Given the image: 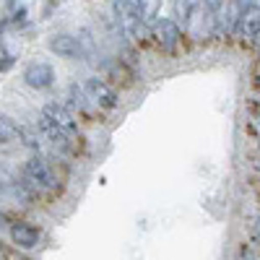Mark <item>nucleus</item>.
I'll return each instance as SVG.
<instances>
[{
  "label": "nucleus",
  "mask_w": 260,
  "mask_h": 260,
  "mask_svg": "<svg viewBox=\"0 0 260 260\" xmlns=\"http://www.w3.org/2000/svg\"><path fill=\"white\" fill-rule=\"evenodd\" d=\"M21 182L34 195H39V192H50L57 187V175L52 172L50 161L37 154V156H29L24 161V167H21Z\"/></svg>",
  "instance_id": "f257e3e1"
},
{
  "label": "nucleus",
  "mask_w": 260,
  "mask_h": 260,
  "mask_svg": "<svg viewBox=\"0 0 260 260\" xmlns=\"http://www.w3.org/2000/svg\"><path fill=\"white\" fill-rule=\"evenodd\" d=\"M112 11H115V21H117V26L122 29V34L127 39H141L146 26H143V21L138 16L136 0H115Z\"/></svg>",
  "instance_id": "f03ea898"
},
{
  "label": "nucleus",
  "mask_w": 260,
  "mask_h": 260,
  "mask_svg": "<svg viewBox=\"0 0 260 260\" xmlns=\"http://www.w3.org/2000/svg\"><path fill=\"white\" fill-rule=\"evenodd\" d=\"M83 89H86V94H89V99H91V104H96L99 110H115V107L120 104V96H117V91L112 89L107 81H102V78H86L83 81Z\"/></svg>",
  "instance_id": "7ed1b4c3"
},
{
  "label": "nucleus",
  "mask_w": 260,
  "mask_h": 260,
  "mask_svg": "<svg viewBox=\"0 0 260 260\" xmlns=\"http://www.w3.org/2000/svg\"><path fill=\"white\" fill-rule=\"evenodd\" d=\"M47 47L50 52H55L57 57H68V60H89L86 55L81 39L76 34H52L47 39Z\"/></svg>",
  "instance_id": "20e7f679"
},
{
  "label": "nucleus",
  "mask_w": 260,
  "mask_h": 260,
  "mask_svg": "<svg viewBox=\"0 0 260 260\" xmlns=\"http://www.w3.org/2000/svg\"><path fill=\"white\" fill-rule=\"evenodd\" d=\"M24 81H26V86H31V89H37V91L50 89V86L55 83V68L50 62L34 60L24 68Z\"/></svg>",
  "instance_id": "39448f33"
},
{
  "label": "nucleus",
  "mask_w": 260,
  "mask_h": 260,
  "mask_svg": "<svg viewBox=\"0 0 260 260\" xmlns=\"http://www.w3.org/2000/svg\"><path fill=\"white\" fill-rule=\"evenodd\" d=\"M37 125H39V130H42V136H45L57 151H73V138L65 133V130H60V127H57L45 112H39Z\"/></svg>",
  "instance_id": "423d86ee"
},
{
  "label": "nucleus",
  "mask_w": 260,
  "mask_h": 260,
  "mask_svg": "<svg viewBox=\"0 0 260 260\" xmlns=\"http://www.w3.org/2000/svg\"><path fill=\"white\" fill-rule=\"evenodd\" d=\"M154 37H156V45L161 50L172 52V50H177V45H180L182 29H180V24H177L175 18H161L159 24H156V29H154Z\"/></svg>",
  "instance_id": "0eeeda50"
},
{
  "label": "nucleus",
  "mask_w": 260,
  "mask_h": 260,
  "mask_svg": "<svg viewBox=\"0 0 260 260\" xmlns=\"http://www.w3.org/2000/svg\"><path fill=\"white\" fill-rule=\"evenodd\" d=\"M45 112L60 130H65V133H68L71 138H76L78 136V122H76V117H73V112L68 110V107L65 104H57V102H50V104H45Z\"/></svg>",
  "instance_id": "6e6552de"
},
{
  "label": "nucleus",
  "mask_w": 260,
  "mask_h": 260,
  "mask_svg": "<svg viewBox=\"0 0 260 260\" xmlns=\"http://www.w3.org/2000/svg\"><path fill=\"white\" fill-rule=\"evenodd\" d=\"M8 232H11L13 245L21 247V250H34V247L39 245V240H42L39 229H37L34 224H29V221H13Z\"/></svg>",
  "instance_id": "1a4fd4ad"
},
{
  "label": "nucleus",
  "mask_w": 260,
  "mask_h": 260,
  "mask_svg": "<svg viewBox=\"0 0 260 260\" xmlns=\"http://www.w3.org/2000/svg\"><path fill=\"white\" fill-rule=\"evenodd\" d=\"M252 6V0H226V8L221 16V31L224 34H237V26L245 16V11Z\"/></svg>",
  "instance_id": "9d476101"
},
{
  "label": "nucleus",
  "mask_w": 260,
  "mask_h": 260,
  "mask_svg": "<svg viewBox=\"0 0 260 260\" xmlns=\"http://www.w3.org/2000/svg\"><path fill=\"white\" fill-rule=\"evenodd\" d=\"M0 146H26V127L0 115Z\"/></svg>",
  "instance_id": "9b49d317"
},
{
  "label": "nucleus",
  "mask_w": 260,
  "mask_h": 260,
  "mask_svg": "<svg viewBox=\"0 0 260 260\" xmlns=\"http://www.w3.org/2000/svg\"><path fill=\"white\" fill-rule=\"evenodd\" d=\"M237 37L240 39H257L260 37V6L257 3H252L245 11L240 26H237Z\"/></svg>",
  "instance_id": "f8f14e48"
},
{
  "label": "nucleus",
  "mask_w": 260,
  "mask_h": 260,
  "mask_svg": "<svg viewBox=\"0 0 260 260\" xmlns=\"http://www.w3.org/2000/svg\"><path fill=\"white\" fill-rule=\"evenodd\" d=\"M136 8H138V16L143 21L146 29H156L159 24V13H161V0H136Z\"/></svg>",
  "instance_id": "ddd939ff"
},
{
  "label": "nucleus",
  "mask_w": 260,
  "mask_h": 260,
  "mask_svg": "<svg viewBox=\"0 0 260 260\" xmlns=\"http://www.w3.org/2000/svg\"><path fill=\"white\" fill-rule=\"evenodd\" d=\"M89 94H86V89H83V83H71L68 86V107L73 112H81V115H86L89 112Z\"/></svg>",
  "instance_id": "4468645a"
},
{
  "label": "nucleus",
  "mask_w": 260,
  "mask_h": 260,
  "mask_svg": "<svg viewBox=\"0 0 260 260\" xmlns=\"http://www.w3.org/2000/svg\"><path fill=\"white\" fill-rule=\"evenodd\" d=\"M192 8H195V3L192 0H175V21L177 24H182V26H187V21H190V13H192Z\"/></svg>",
  "instance_id": "2eb2a0df"
},
{
  "label": "nucleus",
  "mask_w": 260,
  "mask_h": 260,
  "mask_svg": "<svg viewBox=\"0 0 260 260\" xmlns=\"http://www.w3.org/2000/svg\"><path fill=\"white\" fill-rule=\"evenodd\" d=\"M201 3L206 6L208 13H221V8H224V0H201Z\"/></svg>",
  "instance_id": "dca6fc26"
},
{
  "label": "nucleus",
  "mask_w": 260,
  "mask_h": 260,
  "mask_svg": "<svg viewBox=\"0 0 260 260\" xmlns=\"http://www.w3.org/2000/svg\"><path fill=\"white\" fill-rule=\"evenodd\" d=\"M240 260H257L250 245H242V247H240Z\"/></svg>",
  "instance_id": "f3484780"
},
{
  "label": "nucleus",
  "mask_w": 260,
  "mask_h": 260,
  "mask_svg": "<svg viewBox=\"0 0 260 260\" xmlns=\"http://www.w3.org/2000/svg\"><path fill=\"white\" fill-rule=\"evenodd\" d=\"M252 240L260 245V216H257V219L252 221Z\"/></svg>",
  "instance_id": "a211bd4d"
},
{
  "label": "nucleus",
  "mask_w": 260,
  "mask_h": 260,
  "mask_svg": "<svg viewBox=\"0 0 260 260\" xmlns=\"http://www.w3.org/2000/svg\"><path fill=\"white\" fill-rule=\"evenodd\" d=\"M11 62H13V57H6V60H0V71H6Z\"/></svg>",
  "instance_id": "6ab92c4d"
},
{
  "label": "nucleus",
  "mask_w": 260,
  "mask_h": 260,
  "mask_svg": "<svg viewBox=\"0 0 260 260\" xmlns=\"http://www.w3.org/2000/svg\"><path fill=\"white\" fill-rule=\"evenodd\" d=\"M0 198H6V182L0 180Z\"/></svg>",
  "instance_id": "aec40b11"
},
{
  "label": "nucleus",
  "mask_w": 260,
  "mask_h": 260,
  "mask_svg": "<svg viewBox=\"0 0 260 260\" xmlns=\"http://www.w3.org/2000/svg\"><path fill=\"white\" fill-rule=\"evenodd\" d=\"M257 57H260V47H257Z\"/></svg>",
  "instance_id": "412c9836"
}]
</instances>
